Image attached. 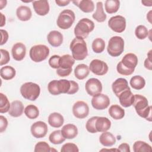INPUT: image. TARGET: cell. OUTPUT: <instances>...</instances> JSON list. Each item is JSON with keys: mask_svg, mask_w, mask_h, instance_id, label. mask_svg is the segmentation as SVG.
<instances>
[{"mask_svg": "<svg viewBox=\"0 0 152 152\" xmlns=\"http://www.w3.org/2000/svg\"><path fill=\"white\" fill-rule=\"evenodd\" d=\"M137 64V56L132 53H128L125 55L121 61L117 64L116 69L121 75H129L134 72Z\"/></svg>", "mask_w": 152, "mask_h": 152, "instance_id": "obj_1", "label": "cell"}, {"mask_svg": "<svg viewBox=\"0 0 152 152\" xmlns=\"http://www.w3.org/2000/svg\"><path fill=\"white\" fill-rule=\"evenodd\" d=\"M132 105L140 116L150 122L151 121V106H148V102L145 97L135 94Z\"/></svg>", "mask_w": 152, "mask_h": 152, "instance_id": "obj_2", "label": "cell"}, {"mask_svg": "<svg viewBox=\"0 0 152 152\" xmlns=\"http://www.w3.org/2000/svg\"><path fill=\"white\" fill-rule=\"evenodd\" d=\"M69 48L72 52V56L75 60H83L88 55L87 44L83 38L75 37L71 41Z\"/></svg>", "mask_w": 152, "mask_h": 152, "instance_id": "obj_3", "label": "cell"}, {"mask_svg": "<svg viewBox=\"0 0 152 152\" xmlns=\"http://www.w3.org/2000/svg\"><path fill=\"white\" fill-rule=\"evenodd\" d=\"M94 28V23L87 18L81 19L74 28V34L77 37L86 39Z\"/></svg>", "mask_w": 152, "mask_h": 152, "instance_id": "obj_4", "label": "cell"}, {"mask_svg": "<svg viewBox=\"0 0 152 152\" xmlns=\"http://www.w3.org/2000/svg\"><path fill=\"white\" fill-rule=\"evenodd\" d=\"M21 96L26 99L34 101L40 95V86L33 82H27L24 83L20 87Z\"/></svg>", "mask_w": 152, "mask_h": 152, "instance_id": "obj_5", "label": "cell"}, {"mask_svg": "<svg viewBox=\"0 0 152 152\" xmlns=\"http://www.w3.org/2000/svg\"><path fill=\"white\" fill-rule=\"evenodd\" d=\"M75 63V59L69 55L65 54L61 56L59 68L56 69V74L59 77H67L72 72V66Z\"/></svg>", "mask_w": 152, "mask_h": 152, "instance_id": "obj_6", "label": "cell"}, {"mask_svg": "<svg viewBox=\"0 0 152 152\" xmlns=\"http://www.w3.org/2000/svg\"><path fill=\"white\" fill-rule=\"evenodd\" d=\"M124 50V40L118 36L112 37L108 42L107 50L108 53L113 56L116 57L120 56Z\"/></svg>", "mask_w": 152, "mask_h": 152, "instance_id": "obj_7", "label": "cell"}, {"mask_svg": "<svg viewBox=\"0 0 152 152\" xmlns=\"http://www.w3.org/2000/svg\"><path fill=\"white\" fill-rule=\"evenodd\" d=\"M56 87L58 95L61 93L74 94L79 90V86L77 82L65 79L56 80Z\"/></svg>", "mask_w": 152, "mask_h": 152, "instance_id": "obj_8", "label": "cell"}, {"mask_svg": "<svg viewBox=\"0 0 152 152\" xmlns=\"http://www.w3.org/2000/svg\"><path fill=\"white\" fill-rule=\"evenodd\" d=\"M75 19L74 12L71 10H64L60 12L57 20L58 26L63 30L70 28Z\"/></svg>", "mask_w": 152, "mask_h": 152, "instance_id": "obj_9", "label": "cell"}, {"mask_svg": "<svg viewBox=\"0 0 152 152\" xmlns=\"http://www.w3.org/2000/svg\"><path fill=\"white\" fill-rule=\"evenodd\" d=\"M49 55V49L45 45H37L32 46L29 52L31 59L35 62L45 60Z\"/></svg>", "mask_w": 152, "mask_h": 152, "instance_id": "obj_10", "label": "cell"}, {"mask_svg": "<svg viewBox=\"0 0 152 152\" xmlns=\"http://www.w3.org/2000/svg\"><path fill=\"white\" fill-rule=\"evenodd\" d=\"M108 26L112 30L121 33L126 28V19L122 15H115L110 18Z\"/></svg>", "mask_w": 152, "mask_h": 152, "instance_id": "obj_11", "label": "cell"}, {"mask_svg": "<svg viewBox=\"0 0 152 152\" xmlns=\"http://www.w3.org/2000/svg\"><path fill=\"white\" fill-rule=\"evenodd\" d=\"M102 88V83L99 80L95 78L88 79L85 84V89L87 93L91 96L101 93Z\"/></svg>", "mask_w": 152, "mask_h": 152, "instance_id": "obj_12", "label": "cell"}, {"mask_svg": "<svg viewBox=\"0 0 152 152\" xmlns=\"http://www.w3.org/2000/svg\"><path fill=\"white\" fill-rule=\"evenodd\" d=\"M91 103L95 109L103 110L109 106L110 99L107 95L99 93L93 97Z\"/></svg>", "mask_w": 152, "mask_h": 152, "instance_id": "obj_13", "label": "cell"}, {"mask_svg": "<svg viewBox=\"0 0 152 152\" xmlns=\"http://www.w3.org/2000/svg\"><path fill=\"white\" fill-rule=\"evenodd\" d=\"M89 69L97 75H103L106 74L109 69L107 64L100 59H95L91 61Z\"/></svg>", "mask_w": 152, "mask_h": 152, "instance_id": "obj_14", "label": "cell"}, {"mask_svg": "<svg viewBox=\"0 0 152 152\" xmlns=\"http://www.w3.org/2000/svg\"><path fill=\"white\" fill-rule=\"evenodd\" d=\"M72 113L78 119L86 118L89 114V107L87 103L83 101L75 102L72 106Z\"/></svg>", "mask_w": 152, "mask_h": 152, "instance_id": "obj_15", "label": "cell"}, {"mask_svg": "<svg viewBox=\"0 0 152 152\" xmlns=\"http://www.w3.org/2000/svg\"><path fill=\"white\" fill-rule=\"evenodd\" d=\"M31 135L36 138H43L48 133L47 124L43 121H37L33 123L30 128Z\"/></svg>", "mask_w": 152, "mask_h": 152, "instance_id": "obj_16", "label": "cell"}, {"mask_svg": "<svg viewBox=\"0 0 152 152\" xmlns=\"http://www.w3.org/2000/svg\"><path fill=\"white\" fill-rule=\"evenodd\" d=\"M11 53L14 59L17 61H20L23 60L26 56V47L21 42L16 43L12 48Z\"/></svg>", "mask_w": 152, "mask_h": 152, "instance_id": "obj_17", "label": "cell"}, {"mask_svg": "<svg viewBox=\"0 0 152 152\" xmlns=\"http://www.w3.org/2000/svg\"><path fill=\"white\" fill-rule=\"evenodd\" d=\"M112 88L113 92L118 97L121 93L130 88L128 86V81L125 78H119L112 83Z\"/></svg>", "mask_w": 152, "mask_h": 152, "instance_id": "obj_18", "label": "cell"}, {"mask_svg": "<svg viewBox=\"0 0 152 152\" xmlns=\"http://www.w3.org/2000/svg\"><path fill=\"white\" fill-rule=\"evenodd\" d=\"M33 7L36 13L40 16L48 14L50 10L48 1H33Z\"/></svg>", "mask_w": 152, "mask_h": 152, "instance_id": "obj_19", "label": "cell"}, {"mask_svg": "<svg viewBox=\"0 0 152 152\" xmlns=\"http://www.w3.org/2000/svg\"><path fill=\"white\" fill-rule=\"evenodd\" d=\"M118 98L120 104L124 107H128L132 105L134 95L131 92V89L129 88L121 93Z\"/></svg>", "mask_w": 152, "mask_h": 152, "instance_id": "obj_20", "label": "cell"}, {"mask_svg": "<svg viewBox=\"0 0 152 152\" xmlns=\"http://www.w3.org/2000/svg\"><path fill=\"white\" fill-rule=\"evenodd\" d=\"M48 43L53 47L61 46L63 42V35L57 30H52L49 33L47 36Z\"/></svg>", "mask_w": 152, "mask_h": 152, "instance_id": "obj_21", "label": "cell"}, {"mask_svg": "<svg viewBox=\"0 0 152 152\" xmlns=\"http://www.w3.org/2000/svg\"><path fill=\"white\" fill-rule=\"evenodd\" d=\"M111 121L106 117L97 116L96 120L95 127L97 132H106L110 128Z\"/></svg>", "mask_w": 152, "mask_h": 152, "instance_id": "obj_22", "label": "cell"}, {"mask_svg": "<svg viewBox=\"0 0 152 152\" xmlns=\"http://www.w3.org/2000/svg\"><path fill=\"white\" fill-rule=\"evenodd\" d=\"M61 132L66 139H73L78 135V129L75 125L68 124L62 128Z\"/></svg>", "mask_w": 152, "mask_h": 152, "instance_id": "obj_23", "label": "cell"}, {"mask_svg": "<svg viewBox=\"0 0 152 152\" xmlns=\"http://www.w3.org/2000/svg\"><path fill=\"white\" fill-rule=\"evenodd\" d=\"M24 105L20 100H14L11 103L10 109L8 113L12 117H19L24 112Z\"/></svg>", "mask_w": 152, "mask_h": 152, "instance_id": "obj_24", "label": "cell"}, {"mask_svg": "<svg viewBox=\"0 0 152 152\" xmlns=\"http://www.w3.org/2000/svg\"><path fill=\"white\" fill-rule=\"evenodd\" d=\"M16 15L20 20L22 21H26L31 18L32 12L30 7L25 5H21L17 8L16 10Z\"/></svg>", "mask_w": 152, "mask_h": 152, "instance_id": "obj_25", "label": "cell"}, {"mask_svg": "<svg viewBox=\"0 0 152 152\" xmlns=\"http://www.w3.org/2000/svg\"><path fill=\"white\" fill-rule=\"evenodd\" d=\"M64 122L63 116L58 112L50 113L48 116V123L53 128H59L62 126Z\"/></svg>", "mask_w": 152, "mask_h": 152, "instance_id": "obj_26", "label": "cell"}, {"mask_svg": "<svg viewBox=\"0 0 152 152\" xmlns=\"http://www.w3.org/2000/svg\"><path fill=\"white\" fill-rule=\"evenodd\" d=\"M72 3L77 6L84 12H91L94 9V2L90 0L74 1H72Z\"/></svg>", "mask_w": 152, "mask_h": 152, "instance_id": "obj_27", "label": "cell"}, {"mask_svg": "<svg viewBox=\"0 0 152 152\" xmlns=\"http://www.w3.org/2000/svg\"><path fill=\"white\" fill-rule=\"evenodd\" d=\"M100 142L104 147H111L116 142L115 136L109 132H103L99 137Z\"/></svg>", "mask_w": 152, "mask_h": 152, "instance_id": "obj_28", "label": "cell"}, {"mask_svg": "<svg viewBox=\"0 0 152 152\" xmlns=\"http://www.w3.org/2000/svg\"><path fill=\"white\" fill-rule=\"evenodd\" d=\"M90 73L89 67L84 64H78L74 69L75 77L78 80H84Z\"/></svg>", "mask_w": 152, "mask_h": 152, "instance_id": "obj_29", "label": "cell"}, {"mask_svg": "<svg viewBox=\"0 0 152 152\" xmlns=\"http://www.w3.org/2000/svg\"><path fill=\"white\" fill-rule=\"evenodd\" d=\"M108 112L109 115L115 120L121 119L125 116V110L118 104L112 105L109 107Z\"/></svg>", "mask_w": 152, "mask_h": 152, "instance_id": "obj_30", "label": "cell"}, {"mask_svg": "<svg viewBox=\"0 0 152 152\" xmlns=\"http://www.w3.org/2000/svg\"><path fill=\"white\" fill-rule=\"evenodd\" d=\"M92 17L95 20L99 23H102L106 20L107 15L104 12L103 3L102 1H99L97 2L96 12L93 14Z\"/></svg>", "mask_w": 152, "mask_h": 152, "instance_id": "obj_31", "label": "cell"}, {"mask_svg": "<svg viewBox=\"0 0 152 152\" xmlns=\"http://www.w3.org/2000/svg\"><path fill=\"white\" fill-rule=\"evenodd\" d=\"M0 73L2 78L5 80H10L15 76L16 71L12 66L7 65L1 68Z\"/></svg>", "mask_w": 152, "mask_h": 152, "instance_id": "obj_32", "label": "cell"}, {"mask_svg": "<svg viewBox=\"0 0 152 152\" xmlns=\"http://www.w3.org/2000/svg\"><path fill=\"white\" fill-rule=\"evenodd\" d=\"M130 86L135 90H140L142 89L145 85V79L140 75L133 76L129 81Z\"/></svg>", "mask_w": 152, "mask_h": 152, "instance_id": "obj_33", "label": "cell"}, {"mask_svg": "<svg viewBox=\"0 0 152 152\" xmlns=\"http://www.w3.org/2000/svg\"><path fill=\"white\" fill-rule=\"evenodd\" d=\"M120 7V1L118 0H106L105 1V10L108 14L116 12Z\"/></svg>", "mask_w": 152, "mask_h": 152, "instance_id": "obj_34", "label": "cell"}, {"mask_svg": "<svg viewBox=\"0 0 152 152\" xmlns=\"http://www.w3.org/2000/svg\"><path fill=\"white\" fill-rule=\"evenodd\" d=\"M65 138L63 136L61 130H56L53 131L49 136V140L53 144H60L65 141Z\"/></svg>", "mask_w": 152, "mask_h": 152, "instance_id": "obj_35", "label": "cell"}, {"mask_svg": "<svg viewBox=\"0 0 152 152\" xmlns=\"http://www.w3.org/2000/svg\"><path fill=\"white\" fill-rule=\"evenodd\" d=\"M133 151L134 152H151L152 148L148 143L142 141H137L133 144Z\"/></svg>", "mask_w": 152, "mask_h": 152, "instance_id": "obj_36", "label": "cell"}, {"mask_svg": "<svg viewBox=\"0 0 152 152\" xmlns=\"http://www.w3.org/2000/svg\"><path fill=\"white\" fill-rule=\"evenodd\" d=\"M24 114L30 119H34L39 115V110L37 106L34 104H29L24 109Z\"/></svg>", "mask_w": 152, "mask_h": 152, "instance_id": "obj_37", "label": "cell"}, {"mask_svg": "<svg viewBox=\"0 0 152 152\" xmlns=\"http://www.w3.org/2000/svg\"><path fill=\"white\" fill-rule=\"evenodd\" d=\"M91 47L94 52L100 53L104 50L105 42L101 38H96L93 40Z\"/></svg>", "mask_w": 152, "mask_h": 152, "instance_id": "obj_38", "label": "cell"}, {"mask_svg": "<svg viewBox=\"0 0 152 152\" xmlns=\"http://www.w3.org/2000/svg\"><path fill=\"white\" fill-rule=\"evenodd\" d=\"M0 113H4L9 111L11 104L7 97L3 93H0Z\"/></svg>", "mask_w": 152, "mask_h": 152, "instance_id": "obj_39", "label": "cell"}, {"mask_svg": "<svg viewBox=\"0 0 152 152\" xmlns=\"http://www.w3.org/2000/svg\"><path fill=\"white\" fill-rule=\"evenodd\" d=\"M148 30L145 26L139 25L135 28V34L138 39L143 40L145 39L148 36Z\"/></svg>", "mask_w": 152, "mask_h": 152, "instance_id": "obj_40", "label": "cell"}, {"mask_svg": "<svg viewBox=\"0 0 152 152\" xmlns=\"http://www.w3.org/2000/svg\"><path fill=\"white\" fill-rule=\"evenodd\" d=\"M56 151V150L50 148L49 145L45 141L38 142L34 147V152H49L52 151Z\"/></svg>", "mask_w": 152, "mask_h": 152, "instance_id": "obj_41", "label": "cell"}, {"mask_svg": "<svg viewBox=\"0 0 152 152\" xmlns=\"http://www.w3.org/2000/svg\"><path fill=\"white\" fill-rule=\"evenodd\" d=\"M97 118V116H93L87 121L86 124V128L88 132L92 134L97 132L95 127L96 120Z\"/></svg>", "mask_w": 152, "mask_h": 152, "instance_id": "obj_42", "label": "cell"}, {"mask_svg": "<svg viewBox=\"0 0 152 152\" xmlns=\"http://www.w3.org/2000/svg\"><path fill=\"white\" fill-rule=\"evenodd\" d=\"M61 152H78L79 149L77 145L74 143L68 142L64 144L61 149Z\"/></svg>", "mask_w": 152, "mask_h": 152, "instance_id": "obj_43", "label": "cell"}, {"mask_svg": "<svg viewBox=\"0 0 152 152\" xmlns=\"http://www.w3.org/2000/svg\"><path fill=\"white\" fill-rule=\"evenodd\" d=\"M1 61H0V65L2 66L3 65L7 64L10 60V53L8 51L5 49H1Z\"/></svg>", "mask_w": 152, "mask_h": 152, "instance_id": "obj_44", "label": "cell"}, {"mask_svg": "<svg viewBox=\"0 0 152 152\" xmlns=\"http://www.w3.org/2000/svg\"><path fill=\"white\" fill-rule=\"evenodd\" d=\"M61 56L57 55L52 56L49 59V64L52 68L58 69L59 68V63Z\"/></svg>", "mask_w": 152, "mask_h": 152, "instance_id": "obj_45", "label": "cell"}, {"mask_svg": "<svg viewBox=\"0 0 152 152\" xmlns=\"http://www.w3.org/2000/svg\"><path fill=\"white\" fill-rule=\"evenodd\" d=\"M147 58L145 59L144 61V66L145 68H147L148 70L152 69V63H151V50H150L148 54H147Z\"/></svg>", "mask_w": 152, "mask_h": 152, "instance_id": "obj_46", "label": "cell"}, {"mask_svg": "<svg viewBox=\"0 0 152 152\" xmlns=\"http://www.w3.org/2000/svg\"><path fill=\"white\" fill-rule=\"evenodd\" d=\"M8 126V121L7 118L2 116H0V132L2 133L5 131Z\"/></svg>", "mask_w": 152, "mask_h": 152, "instance_id": "obj_47", "label": "cell"}, {"mask_svg": "<svg viewBox=\"0 0 152 152\" xmlns=\"http://www.w3.org/2000/svg\"><path fill=\"white\" fill-rule=\"evenodd\" d=\"M118 150L119 151H122V152H130L131 151L129 145L127 143L121 144L119 145Z\"/></svg>", "mask_w": 152, "mask_h": 152, "instance_id": "obj_48", "label": "cell"}, {"mask_svg": "<svg viewBox=\"0 0 152 152\" xmlns=\"http://www.w3.org/2000/svg\"><path fill=\"white\" fill-rule=\"evenodd\" d=\"M1 33L2 36V39L1 42V45H3L4 44L6 43L8 39V32L3 29H1Z\"/></svg>", "mask_w": 152, "mask_h": 152, "instance_id": "obj_49", "label": "cell"}, {"mask_svg": "<svg viewBox=\"0 0 152 152\" xmlns=\"http://www.w3.org/2000/svg\"><path fill=\"white\" fill-rule=\"evenodd\" d=\"M70 1H59V0H56L55 3L59 7H64L66 5H68L70 3Z\"/></svg>", "mask_w": 152, "mask_h": 152, "instance_id": "obj_50", "label": "cell"}, {"mask_svg": "<svg viewBox=\"0 0 152 152\" xmlns=\"http://www.w3.org/2000/svg\"><path fill=\"white\" fill-rule=\"evenodd\" d=\"M142 4L144 5V6H147V7H151L152 5V1H141Z\"/></svg>", "mask_w": 152, "mask_h": 152, "instance_id": "obj_51", "label": "cell"}, {"mask_svg": "<svg viewBox=\"0 0 152 152\" xmlns=\"http://www.w3.org/2000/svg\"><path fill=\"white\" fill-rule=\"evenodd\" d=\"M1 15V27H3L5 24V17L3 15L2 13H1L0 14Z\"/></svg>", "mask_w": 152, "mask_h": 152, "instance_id": "obj_52", "label": "cell"}]
</instances>
